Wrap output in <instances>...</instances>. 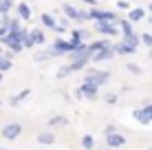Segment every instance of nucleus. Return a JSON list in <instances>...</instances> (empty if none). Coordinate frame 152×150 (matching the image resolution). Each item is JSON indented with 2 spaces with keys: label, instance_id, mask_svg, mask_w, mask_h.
Returning <instances> with one entry per match:
<instances>
[{
  "label": "nucleus",
  "instance_id": "2f4dec72",
  "mask_svg": "<svg viewBox=\"0 0 152 150\" xmlns=\"http://www.w3.org/2000/svg\"><path fill=\"white\" fill-rule=\"evenodd\" d=\"M117 9H124V11H130L132 7H130V2H126V0H119V2H117Z\"/></svg>",
  "mask_w": 152,
  "mask_h": 150
},
{
  "label": "nucleus",
  "instance_id": "7c9ffc66",
  "mask_svg": "<svg viewBox=\"0 0 152 150\" xmlns=\"http://www.w3.org/2000/svg\"><path fill=\"white\" fill-rule=\"evenodd\" d=\"M117 130H119V128L115 126V124H108V126L104 128V137H106V135H113V132H117Z\"/></svg>",
  "mask_w": 152,
  "mask_h": 150
},
{
  "label": "nucleus",
  "instance_id": "ddd939ff",
  "mask_svg": "<svg viewBox=\"0 0 152 150\" xmlns=\"http://www.w3.org/2000/svg\"><path fill=\"white\" fill-rule=\"evenodd\" d=\"M31 38H33L35 46H44V42H46V35L42 29H31Z\"/></svg>",
  "mask_w": 152,
  "mask_h": 150
},
{
  "label": "nucleus",
  "instance_id": "393cba45",
  "mask_svg": "<svg viewBox=\"0 0 152 150\" xmlns=\"http://www.w3.org/2000/svg\"><path fill=\"white\" fill-rule=\"evenodd\" d=\"M51 58H55L53 51H40V53H35V55H33V60H35V62H46V60H51Z\"/></svg>",
  "mask_w": 152,
  "mask_h": 150
},
{
  "label": "nucleus",
  "instance_id": "b1692460",
  "mask_svg": "<svg viewBox=\"0 0 152 150\" xmlns=\"http://www.w3.org/2000/svg\"><path fill=\"white\" fill-rule=\"evenodd\" d=\"M121 40H124V42H128V44H132V46H137V49H139V44H141V35H137V33L121 35Z\"/></svg>",
  "mask_w": 152,
  "mask_h": 150
},
{
  "label": "nucleus",
  "instance_id": "a19ab883",
  "mask_svg": "<svg viewBox=\"0 0 152 150\" xmlns=\"http://www.w3.org/2000/svg\"><path fill=\"white\" fill-rule=\"evenodd\" d=\"M150 13H152V4H150Z\"/></svg>",
  "mask_w": 152,
  "mask_h": 150
},
{
  "label": "nucleus",
  "instance_id": "bb28decb",
  "mask_svg": "<svg viewBox=\"0 0 152 150\" xmlns=\"http://www.w3.org/2000/svg\"><path fill=\"white\" fill-rule=\"evenodd\" d=\"M11 69H13L11 58H2L0 60V73H7V71H11Z\"/></svg>",
  "mask_w": 152,
  "mask_h": 150
},
{
  "label": "nucleus",
  "instance_id": "4c0bfd02",
  "mask_svg": "<svg viewBox=\"0 0 152 150\" xmlns=\"http://www.w3.org/2000/svg\"><path fill=\"white\" fill-rule=\"evenodd\" d=\"M0 150H9V148H4V146H0Z\"/></svg>",
  "mask_w": 152,
  "mask_h": 150
},
{
  "label": "nucleus",
  "instance_id": "ea45409f",
  "mask_svg": "<svg viewBox=\"0 0 152 150\" xmlns=\"http://www.w3.org/2000/svg\"><path fill=\"white\" fill-rule=\"evenodd\" d=\"M0 82H2V73H0Z\"/></svg>",
  "mask_w": 152,
  "mask_h": 150
},
{
  "label": "nucleus",
  "instance_id": "7ed1b4c3",
  "mask_svg": "<svg viewBox=\"0 0 152 150\" xmlns=\"http://www.w3.org/2000/svg\"><path fill=\"white\" fill-rule=\"evenodd\" d=\"M84 80H86V82H95L97 86H104V84H108V82H110V71H99V69H91V71H86Z\"/></svg>",
  "mask_w": 152,
  "mask_h": 150
},
{
  "label": "nucleus",
  "instance_id": "2eb2a0df",
  "mask_svg": "<svg viewBox=\"0 0 152 150\" xmlns=\"http://www.w3.org/2000/svg\"><path fill=\"white\" fill-rule=\"evenodd\" d=\"M128 18L132 20V22H141V20L145 18V9H139V7L130 9V11H128Z\"/></svg>",
  "mask_w": 152,
  "mask_h": 150
},
{
  "label": "nucleus",
  "instance_id": "e433bc0d",
  "mask_svg": "<svg viewBox=\"0 0 152 150\" xmlns=\"http://www.w3.org/2000/svg\"><path fill=\"white\" fill-rule=\"evenodd\" d=\"M97 150H115V148H110V146H104V148H97Z\"/></svg>",
  "mask_w": 152,
  "mask_h": 150
},
{
  "label": "nucleus",
  "instance_id": "f704fd0d",
  "mask_svg": "<svg viewBox=\"0 0 152 150\" xmlns=\"http://www.w3.org/2000/svg\"><path fill=\"white\" fill-rule=\"evenodd\" d=\"M80 2H86L88 7H97V0H80Z\"/></svg>",
  "mask_w": 152,
  "mask_h": 150
},
{
  "label": "nucleus",
  "instance_id": "4468645a",
  "mask_svg": "<svg viewBox=\"0 0 152 150\" xmlns=\"http://www.w3.org/2000/svg\"><path fill=\"white\" fill-rule=\"evenodd\" d=\"M31 15H33V13H31V7L27 2H20L18 4V18H22V20H27V22H29Z\"/></svg>",
  "mask_w": 152,
  "mask_h": 150
},
{
  "label": "nucleus",
  "instance_id": "f257e3e1",
  "mask_svg": "<svg viewBox=\"0 0 152 150\" xmlns=\"http://www.w3.org/2000/svg\"><path fill=\"white\" fill-rule=\"evenodd\" d=\"M0 135L7 139V141H15V139L22 135V124L20 121H7L4 126H0Z\"/></svg>",
  "mask_w": 152,
  "mask_h": 150
},
{
  "label": "nucleus",
  "instance_id": "39448f33",
  "mask_svg": "<svg viewBox=\"0 0 152 150\" xmlns=\"http://www.w3.org/2000/svg\"><path fill=\"white\" fill-rule=\"evenodd\" d=\"M51 51H53V55H69L75 51V46H73L71 40H62V38H55V42L51 44Z\"/></svg>",
  "mask_w": 152,
  "mask_h": 150
},
{
  "label": "nucleus",
  "instance_id": "aec40b11",
  "mask_svg": "<svg viewBox=\"0 0 152 150\" xmlns=\"http://www.w3.org/2000/svg\"><path fill=\"white\" fill-rule=\"evenodd\" d=\"M80 146L84 150H95V137H93V135H84L80 139Z\"/></svg>",
  "mask_w": 152,
  "mask_h": 150
},
{
  "label": "nucleus",
  "instance_id": "79ce46f5",
  "mask_svg": "<svg viewBox=\"0 0 152 150\" xmlns=\"http://www.w3.org/2000/svg\"><path fill=\"white\" fill-rule=\"evenodd\" d=\"M0 24H2V18H0Z\"/></svg>",
  "mask_w": 152,
  "mask_h": 150
},
{
  "label": "nucleus",
  "instance_id": "dca6fc26",
  "mask_svg": "<svg viewBox=\"0 0 152 150\" xmlns=\"http://www.w3.org/2000/svg\"><path fill=\"white\" fill-rule=\"evenodd\" d=\"M104 46H110V40L99 38V40H95V42L88 44V49H91V53H97V51H99V49H104Z\"/></svg>",
  "mask_w": 152,
  "mask_h": 150
},
{
  "label": "nucleus",
  "instance_id": "cd10ccee",
  "mask_svg": "<svg viewBox=\"0 0 152 150\" xmlns=\"http://www.w3.org/2000/svg\"><path fill=\"white\" fill-rule=\"evenodd\" d=\"M141 44L148 46V51L152 53V33H148V31H145V33H141Z\"/></svg>",
  "mask_w": 152,
  "mask_h": 150
},
{
  "label": "nucleus",
  "instance_id": "6e6552de",
  "mask_svg": "<svg viewBox=\"0 0 152 150\" xmlns=\"http://www.w3.org/2000/svg\"><path fill=\"white\" fill-rule=\"evenodd\" d=\"M95 29H97V33H102V35H117V33H121L119 22H95Z\"/></svg>",
  "mask_w": 152,
  "mask_h": 150
},
{
  "label": "nucleus",
  "instance_id": "c85d7f7f",
  "mask_svg": "<svg viewBox=\"0 0 152 150\" xmlns=\"http://www.w3.org/2000/svg\"><path fill=\"white\" fill-rule=\"evenodd\" d=\"M126 69H128V73H132V75H141V73H143V69H141L139 64H134V62H128Z\"/></svg>",
  "mask_w": 152,
  "mask_h": 150
},
{
  "label": "nucleus",
  "instance_id": "37998d69",
  "mask_svg": "<svg viewBox=\"0 0 152 150\" xmlns=\"http://www.w3.org/2000/svg\"><path fill=\"white\" fill-rule=\"evenodd\" d=\"M0 106H2V102H0Z\"/></svg>",
  "mask_w": 152,
  "mask_h": 150
},
{
  "label": "nucleus",
  "instance_id": "1a4fd4ad",
  "mask_svg": "<svg viewBox=\"0 0 152 150\" xmlns=\"http://www.w3.org/2000/svg\"><path fill=\"white\" fill-rule=\"evenodd\" d=\"M106 146H110V148H121V146H126V137L121 135V132H113V135H106Z\"/></svg>",
  "mask_w": 152,
  "mask_h": 150
},
{
  "label": "nucleus",
  "instance_id": "5701e85b",
  "mask_svg": "<svg viewBox=\"0 0 152 150\" xmlns=\"http://www.w3.org/2000/svg\"><path fill=\"white\" fill-rule=\"evenodd\" d=\"M62 11H64L66 15H69L71 20H77V13H80V9H75V7H73V4L64 2V4H62Z\"/></svg>",
  "mask_w": 152,
  "mask_h": 150
},
{
  "label": "nucleus",
  "instance_id": "c03bdc74",
  "mask_svg": "<svg viewBox=\"0 0 152 150\" xmlns=\"http://www.w3.org/2000/svg\"><path fill=\"white\" fill-rule=\"evenodd\" d=\"M150 150H152V146H150Z\"/></svg>",
  "mask_w": 152,
  "mask_h": 150
},
{
  "label": "nucleus",
  "instance_id": "412c9836",
  "mask_svg": "<svg viewBox=\"0 0 152 150\" xmlns=\"http://www.w3.org/2000/svg\"><path fill=\"white\" fill-rule=\"evenodd\" d=\"M88 38H91V33H88L86 29H73L71 31V40H84V42H86Z\"/></svg>",
  "mask_w": 152,
  "mask_h": 150
},
{
  "label": "nucleus",
  "instance_id": "c9c22d12",
  "mask_svg": "<svg viewBox=\"0 0 152 150\" xmlns=\"http://www.w3.org/2000/svg\"><path fill=\"white\" fill-rule=\"evenodd\" d=\"M4 58V51H2V44H0V60Z\"/></svg>",
  "mask_w": 152,
  "mask_h": 150
},
{
  "label": "nucleus",
  "instance_id": "72a5a7b5",
  "mask_svg": "<svg viewBox=\"0 0 152 150\" xmlns=\"http://www.w3.org/2000/svg\"><path fill=\"white\" fill-rule=\"evenodd\" d=\"M7 33H9V27H7V24H0V38L7 35Z\"/></svg>",
  "mask_w": 152,
  "mask_h": 150
},
{
  "label": "nucleus",
  "instance_id": "20e7f679",
  "mask_svg": "<svg viewBox=\"0 0 152 150\" xmlns=\"http://www.w3.org/2000/svg\"><path fill=\"white\" fill-rule=\"evenodd\" d=\"M91 18L95 22H119V18L113 11H106V9H99V7H91Z\"/></svg>",
  "mask_w": 152,
  "mask_h": 150
},
{
  "label": "nucleus",
  "instance_id": "9d476101",
  "mask_svg": "<svg viewBox=\"0 0 152 150\" xmlns=\"http://www.w3.org/2000/svg\"><path fill=\"white\" fill-rule=\"evenodd\" d=\"M115 51H117V55H134L137 53V46H132V44H128V42H117L115 44Z\"/></svg>",
  "mask_w": 152,
  "mask_h": 150
},
{
  "label": "nucleus",
  "instance_id": "423d86ee",
  "mask_svg": "<svg viewBox=\"0 0 152 150\" xmlns=\"http://www.w3.org/2000/svg\"><path fill=\"white\" fill-rule=\"evenodd\" d=\"M77 89L82 91L84 100H97V97H99V89H102V86H97L95 82H86V80H84Z\"/></svg>",
  "mask_w": 152,
  "mask_h": 150
},
{
  "label": "nucleus",
  "instance_id": "f03ea898",
  "mask_svg": "<svg viewBox=\"0 0 152 150\" xmlns=\"http://www.w3.org/2000/svg\"><path fill=\"white\" fill-rule=\"evenodd\" d=\"M132 117L141 124V126H150L152 124V102H143L141 108H134Z\"/></svg>",
  "mask_w": 152,
  "mask_h": 150
},
{
  "label": "nucleus",
  "instance_id": "58836bf2",
  "mask_svg": "<svg viewBox=\"0 0 152 150\" xmlns=\"http://www.w3.org/2000/svg\"><path fill=\"white\" fill-rule=\"evenodd\" d=\"M150 24H152V13H150Z\"/></svg>",
  "mask_w": 152,
  "mask_h": 150
},
{
  "label": "nucleus",
  "instance_id": "f8f14e48",
  "mask_svg": "<svg viewBox=\"0 0 152 150\" xmlns=\"http://www.w3.org/2000/svg\"><path fill=\"white\" fill-rule=\"evenodd\" d=\"M38 143H42V146H51V143H55V135L51 130H42V132H38Z\"/></svg>",
  "mask_w": 152,
  "mask_h": 150
},
{
  "label": "nucleus",
  "instance_id": "473e14b6",
  "mask_svg": "<svg viewBox=\"0 0 152 150\" xmlns=\"http://www.w3.org/2000/svg\"><path fill=\"white\" fill-rule=\"evenodd\" d=\"M66 29H69V27H66V24H62V22H57V27H55L53 31H55V33H66Z\"/></svg>",
  "mask_w": 152,
  "mask_h": 150
},
{
  "label": "nucleus",
  "instance_id": "6ab92c4d",
  "mask_svg": "<svg viewBox=\"0 0 152 150\" xmlns=\"http://www.w3.org/2000/svg\"><path fill=\"white\" fill-rule=\"evenodd\" d=\"M29 95H31V91H29V89H24V91H20L18 95H13L11 100H9V104H11V106H18L20 102H24V100H27Z\"/></svg>",
  "mask_w": 152,
  "mask_h": 150
},
{
  "label": "nucleus",
  "instance_id": "0eeeda50",
  "mask_svg": "<svg viewBox=\"0 0 152 150\" xmlns=\"http://www.w3.org/2000/svg\"><path fill=\"white\" fill-rule=\"evenodd\" d=\"M115 55H117V51H115V44H110V46H104V49H99L97 53H93V62H95V64H99V62H108V60H113Z\"/></svg>",
  "mask_w": 152,
  "mask_h": 150
},
{
  "label": "nucleus",
  "instance_id": "a211bd4d",
  "mask_svg": "<svg viewBox=\"0 0 152 150\" xmlns=\"http://www.w3.org/2000/svg\"><path fill=\"white\" fill-rule=\"evenodd\" d=\"M119 29H121V35H132L134 29H132V20H119Z\"/></svg>",
  "mask_w": 152,
  "mask_h": 150
},
{
  "label": "nucleus",
  "instance_id": "c756f323",
  "mask_svg": "<svg viewBox=\"0 0 152 150\" xmlns=\"http://www.w3.org/2000/svg\"><path fill=\"white\" fill-rule=\"evenodd\" d=\"M104 102H106V104H117V95H115V93H106V95H104Z\"/></svg>",
  "mask_w": 152,
  "mask_h": 150
},
{
  "label": "nucleus",
  "instance_id": "a878e982",
  "mask_svg": "<svg viewBox=\"0 0 152 150\" xmlns=\"http://www.w3.org/2000/svg\"><path fill=\"white\" fill-rule=\"evenodd\" d=\"M13 9V0H0V15H7Z\"/></svg>",
  "mask_w": 152,
  "mask_h": 150
},
{
  "label": "nucleus",
  "instance_id": "4be33fe9",
  "mask_svg": "<svg viewBox=\"0 0 152 150\" xmlns=\"http://www.w3.org/2000/svg\"><path fill=\"white\" fill-rule=\"evenodd\" d=\"M71 73H75V71H73V66H71V62H69V64H62L60 66V69H57V77H60V80H64V77H69Z\"/></svg>",
  "mask_w": 152,
  "mask_h": 150
},
{
  "label": "nucleus",
  "instance_id": "f3484780",
  "mask_svg": "<svg viewBox=\"0 0 152 150\" xmlns=\"http://www.w3.org/2000/svg\"><path fill=\"white\" fill-rule=\"evenodd\" d=\"M40 22L44 24L46 29H55V27H57V20H55L51 13H42V15H40Z\"/></svg>",
  "mask_w": 152,
  "mask_h": 150
},
{
  "label": "nucleus",
  "instance_id": "9b49d317",
  "mask_svg": "<svg viewBox=\"0 0 152 150\" xmlns=\"http://www.w3.org/2000/svg\"><path fill=\"white\" fill-rule=\"evenodd\" d=\"M46 126H49V128H66V126H69V119H66L64 115H53Z\"/></svg>",
  "mask_w": 152,
  "mask_h": 150
}]
</instances>
